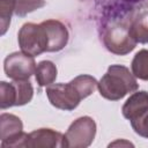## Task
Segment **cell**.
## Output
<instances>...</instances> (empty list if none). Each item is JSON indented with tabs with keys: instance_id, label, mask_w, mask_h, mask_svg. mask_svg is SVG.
Listing matches in <instances>:
<instances>
[{
	"instance_id": "cell-12",
	"label": "cell",
	"mask_w": 148,
	"mask_h": 148,
	"mask_svg": "<svg viewBox=\"0 0 148 148\" xmlns=\"http://www.w3.org/2000/svg\"><path fill=\"white\" fill-rule=\"evenodd\" d=\"M131 37L140 44L148 43V13L142 12L138 14L130 25Z\"/></svg>"
},
{
	"instance_id": "cell-14",
	"label": "cell",
	"mask_w": 148,
	"mask_h": 148,
	"mask_svg": "<svg viewBox=\"0 0 148 148\" xmlns=\"http://www.w3.org/2000/svg\"><path fill=\"white\" fill-rule=\"evenodd\" d=\"M16 88V105L22 106L29 103L34 96V88L29 80H13Z\"/></svg>"
},
{
	"instance_id": "cell-18",
	"label": "cell",
	"mask_w": 148,
	"mask_h": 148,
	"mask_svg": "<svg viewBox=\"0 0 148 148\" xmlns=\"http://www.w3.org/2000/svg\"><path fill=\"white\" fill-rule=\"evenodd\" d=\"M44 5L45 0H16L15 14L20 17H23L27 14L42 8Z\"/></svg>"
},
{
	"instance_id": "cell-20",
	"label": "cell",
	"mask_w": 148,
	"mask_h": 148,
	"mask_svg": "<svg viewBox=\"0 0 148 148\" xmlns=\"http://www.w3.org/2000/svg\"><path fill=\"white\" fill-rule=\"evenodd\" d=\"M124 2H126L127 5H131V6H134V3H141L143 1H147V0H123Z\"/></svg>"
},
{
	"instance_id": "cell-11",
	"label": "cell",
	"mask_w": 148,
	"mask_h": 148,
	"mask_svg": "<svg viewBox=\"0 0 148 148\" xmlns=\"http://www.w3.org/2000/svg\"><path fill=\"white\" fill-rule=\"evenodd\" d=\"M58 75L57 66L51 60H42L37 64L35 71V77L39 87H46L52 84Z\"/></svg>"
},
{
	"instance_id": "cell-6",
	"label": "cell",
	"mask_w": 148,
	"mask_h": 148,
	"mask_svg": "<svg viewBox=\"0 0 148 148\" xmlns=\"http://www.w3.org/2000/svg\"><path fill=\"white\" fill-rule=\"evenodd\" d=\"M36 62L32 56L24 52H13L3 60V71L12 80H29L36 71Z\"/></svg>"
},
{
	"instance_id": "cell-10",
	"label": "cell",
	"mask_w": 148,
	"mask_h": 148,
	"mask_svg": "<svg viewBox=\"0 0 148 148\" xmlns=\"http://www.w3.org/2000/svg\"><path fill=\"white\" fill-rule=\"evenodd\" d=\"M23 132L21 119L12 113H1L0 116V139L1 141L12 139Z\"/></svg>"
},
{
	"instance_id": "cell-8",
	"label": "cell",
	"mask_w": 148,
	"mask_h": 148,
	"mask_svg": "<svg viewBox=\"0 0 148 148\" xmlns=\"http://www.w3.org/2000/svg\"><path fill=\"white\" fill-rule=\"evenodd\" d=\"M64 134L52 128H38L29 133L28 147L31 148H54L62 147Z\"/></svg>"
},
{
	"instance_id": "cell-16",
	"label": "cell",
	"mask_w": 148,
	"mask_h": 148,
	"mask_svg": "<svg viewBox=\"0 0 148 148\" xmlns=\"http://www.w3.org/2000/svg\"><path fill=\"white\" fill-rule=\"evenodd\" d=\"M16 105V88L13 82H0V108L2 110Z\"/></svg>"
},
{
	"instance_id": "cell-4",
	"label": "cell",
	"mask_w": 148,
	"mask_h": 148,
	"mask_svg": "<svg viewBox=\"0 0 148 148\" xmlns=\"http://www.w3.org/2000/svg\"><path fill=\"white\" fill-rule=\"evenodd\" d=\"M96 135V123L89 116H83L74 120L64 134L62 147L86 148L89 147Z\"/></svg>"
},
{
	"instance_id": "cell-15",
	"label": "cell",
	"mask_w": 148,
	"mask_h": 148,
	"mask_svg": "<svg viewBox=\"0 0 148 148\" xmlns=\"http://www.w3.org/2000/svg\"><path fill=\"white\" fill-rule=\"evenodd\" d=\"M73 83L75 84V87L77 88L79 92L81 94L82 98L84 99L86 97L90 96L95 89L97 88V80L91 76V75H88V74H81V75H77L76 77H74L73 80Z\"/></svg>"
},
{
	"instance_id": "cell-17",
	"label": "cell",
	"mask_w": 148,
	"mask_h": 148,
	"mask_svg": "<svg viewBox=\"0 0 148 148\" xmlns=\"http://www.w3.org/2000/svg\"><path fill=\"white\" fill-rule=\"evenodd\" d=\"M16 0H0V27L1 35H5L13 13H15Z\"/></svg>"
},
{
	"instance_id": "cell-7",
	"label": "cell",
	"mask_w": 148,
	"mask_h": 148,
	"mask_svg": "<svg viewBox=\"0 0 148 148\" xmlns=\"http://www.w3.org/2000/svg\"><path fill=\"white\" fill-rule=\"evenodd\" d=\"M49 39L47 52H59L68 43L69 34L67 27L58 20H45L42 22Z\"/></svg>"
},
{
	"instance_id": "cell-21",
	"label": "cell",
	"mask_w": 148,
	"mask_h": 148,
	"mask_svg": "<svg viewBox=\"0 0 148 148\" xmlns=\"http://www.w3.org/2000/svg\"><path fill=\"white\" fill-rule=\"evenodd\" d=\"M116 145H126V146H133L131 142H127V141H116V142H113V143H111L110 146H116Z\"/></svg>"
},
{
	"instance_id": "cell-2",
	"label": "cell",
	"mask_w": 148,
	"mask_h": 148,
	"mask_svg": "<svg viewBox=\"0 0 148 148\" xmlns=\"http://www.w3.org/2000/svg\"><path fill=\"white\" fill-rule=\"evenodd\" d=\"M97 88L102 97L109 101H118L128 92L138 90L139 83L126 66L111 65L99 80Z\"/></svg>"
},
{
	"instance_id": "cell-5",
	"label": "cell",
	"mask_w": 148,
	"mask_h": 148,
	"mask_svg": "<svg viewBox=\"0 0 148 148\" xmlns=\"http://www.w3.org/2000/svg\"><path fill=\"white\" fill-rule=\"evenodd\" d=\"M46 96L54 108L65 111L74 110L83 99L73 81L68 83H52L47 86Z\"/></svg>"
},
{
	"instance_id": "cell-19",
	"label": "cell",
	"mask_w": 148,
	"mask_h": 148,
	"mask_svg": "<svg viewBox=\"0 0 148 148\" xmlns=\"http://www.w3.org/2000/svg\"><path fill=\"white\" fill-rule=\"evenodd\" d=\"M131 125L136 134L148 139V110L145 113H142L139 118L132 120Z\"/></svg>"
},
{
	"instance_id": "cell-1",
	"label": "cell",
	"mask_w": 148,
	"mask_h": 148,
	"mask_svg": "<svg viewBox=\"0 0 148 148\" xmlns=\"http://www.w3.org/2000/svg\"><path fill=\"white\" fill-rule=\"evenodd\" d=\"M133 9L135 8L131 6H120V9L117 12L113 10L110 17L106 18L103 27L102 40L111 53L125 56L135 49L138 43L130 35V25L135 17L133 16Z\"/></svg>"
},
{
	"instance_id": "cell-3",
	"label": "cell",
	"mask_w": 148,
	"mask_h": 148,
	"mask_svg": "<svg viewBox=\"0 0 148 148\" xmlns=\"http://www.w3.org/2000/svg\"><path fill=\"white\" fill-rule=\"evenodd\" d=\"M18 45L22 52L36 57L49 51V39L42 22L24 23L17 34Z\"/></svg>"
},
{
	"instance_id": "cell-9",
	"label": "cell",
	"mask_w": 148,
	"mask_h": 148,
	"mask_svg": "<svg viewBox=\"0 0 148 148\" xmlns=\"http://www.w3.org/2000/svg\"><path fill=\"white\" fill-rule=\"evenodd\" d=\"M148 110V91L140 90L133 92L121 108L123 116L130 121L139 118Z\"/></svg>"
},
{
	"instance_id": "cell-13",
	"label": "cell",
	"mask_w": 148,
	"mask_h": 148,
	"mask_svg": "<svg viewBox=\"0 0 148 148\" xmlns=\"http://www.w3.org/2000/svg\"><path fill=\"white\" fill-rule=\"evenodd\" d=\"M132 73L135 77L147 81L148 80V50L142 49L135 53L132 64Z\"/></svg>"
}]
</instances>
